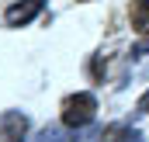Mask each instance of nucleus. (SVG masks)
<instances>
[{
    "label": "nucleus",
    "mask_w": 149,
    "mask_h": 142,
    "mask_svg": "<svg viewBox=\"0 0 149 142\" xmlns=\"http://www.w3.org/2000/svg\"><path fill=\"white\" fill-rule=\"evenodd\" d=\"M38 142H70V139H66L59 128H45V132L38 135Z\"/></svg>",
    "instance_id": "nucleus-6"
},
{
    "label": "nucleus",
    "mask_w": 149,
    "mask_h": 142,
    "mask_svg": "<svg viewBox=\"0 0 149 142\" xmlns=\"http://www.w3.org/2000/svg\"><path fill=\"white\" fill-rule=\"evenodd\" d=\"M97 142H142V135H139L132 125H108V128L97 135Z\"/></svg>",
    "instance_id": "nucleus-4"
},
{
    "label": "nucleus",
    "mask_w": 149,
    "mask_h": 142,
    "mask_svg": "<svg viewBox=\"0 0 149 142\" xmlns=\"http://www.w3.org/2000/svg\"><path fill=\"white\" fill-rule=\"evenodd\" d=\"M0 142H28V114L3 111L0 114Z\"/></svg>",
    "instance_id": "nucleus-2"
},
{
    "label": "nucleus",
    "mask_w": 149,
    "mask_h": 142,
    "mask_svg": "<svg viewBox=\"0 0 149 142\" xmlns=\"http://www.w3.org/2000/svg\"><path fill=\"white\" fill-rule=\"evenodd\" d=\"M38 10H42V0H21V3H14V7H7L3 21H7L10 28H21V24H28L31 17H38Z\"/></svg>",
    "instance_id": "nucleus-3"
},
{
    "label": "nucleus",
    "mask_w": 149,
    "mask_h": 142,
    "mask_svg": "<svg viewBox=\"0 0 149 142\" xmlns=\"http://www.w3.org/2000/svg\"><path fill=\"white\" fill-rule=\"evenodd\" d=\"M139 111H142V114H149V90L139 97Z\"/></svg>",
    "instance_id": "nucleus-7"
},
{
    "label": "nucleus",
    "mask_w": 149,
    "mask_h": 142,
    "mask_svg": "<svg viewBox=\"0 0 149 142\" xmlns=\"http://www.w3.org/2000/svg\"><path fill=\"white\" fill-rule=\"evenodd\" d=\"M97 114V97L90 90H80V94H70L63 101V125L66 128H87Z\"/></svg>",
    "instance_id": "nucleus-1"
},
{
    "label": "nucleus",
    "mask_w": 149,
    "mask_h": 142,
    "mask_svg": "<svg viewBox=\"0 0 149 142\" xmlns=\"http://www.w3.org/2000/svg\"><path fill=\"white\" fill-rule=\"evenodd\" d=\"M128 17H132V28H135L142 38H149V0H132Z\"/></svg>",
    "instance_id": "nucleus-5"
}]
</instances>
